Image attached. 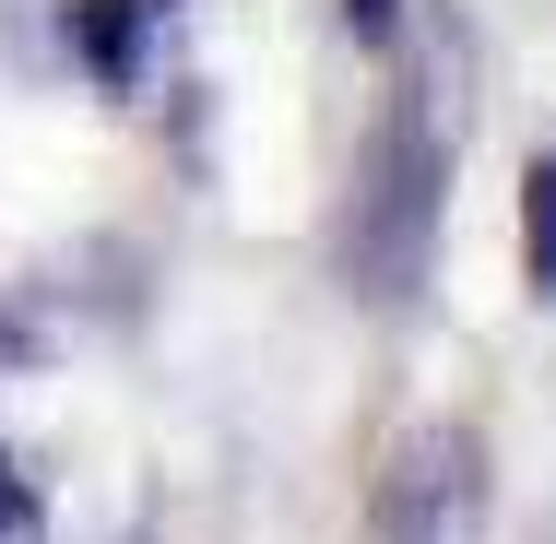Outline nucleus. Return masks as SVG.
<instances>
[{
  "label": "nucleus",
  "instance_id": "1",
  "mask_svg": "<svg viewBox=\"0 0 556 544\" xmlns=\"http://www.w3.org/2000/svg\"><path fill=\"white\" fill-rule=\"evenodd\" d=\"M439 202H450V130H439V96L403 84L379 130H367V166H355V214H343V261L355 284L391 308L427 284V249H439Z\"/></svg>",
  "mask_w": 556,
  "mask_h": 544
},
{
  "label": "nucleus",
  "instance_id": "2",
  "mask_svg": "<svg viewBox=\"0 0 556 544\" xmlns=\"http://www.w3.org/2000/svg\"><path fill=\"white\" fill-rule=\"evenodd\" d=\"M473 533V427H415L379 473V544H462Z\"/></svg>",
  "mask_w": 556,
  "mask_h": 544
},
{
  "label": "nucleus",
  "instance_id": "3",
  "mask_svg": "<svg viewBox=\"0 0 556 544\" xmlns=\"http://www.w3.org/2000/svg\"><path fill=\"white\" fill-rule=\"evenodd\" d=\"M521 273H533V296H556V154L521 166Z\"/></svg>",
  "mask_w": 556,
  "mask_h": 544
},
{
  "label": "nucleus",
  "instance_id": "4",
  "mask_svg": "<svg viewBox=\"0 0 556 544\" xmlns=\"http://www.w3.org/2000/svg\"><path fill=\"white\" fill-rule=\"evenodd\" d=\"M72 48H84L108 84H130V0H72Z\"/></svg>",
  "mask_w": 556,
  "mask_h": 544
},
{
  "label": "nucleus",
  "instance_id": "5",
  "mask_svg": "<svg viewBox=\"0 0 556 544\" xmlns=\"http://www.w3.org/2000/svg\"><path fill=\"white\" fill-rule=\"evenodd\" d=\"M0 544H36V497L12 485V461H0Z\"/></svg>",
  "mask_w": 556,
  "mask_h": 544
},
{
  "label": "nucleus",
  "instance_id": "6",
  "mask_svg": "<svg viewBox=\"0 0 556 544\" xmlns=\"http://www.w3.org/2000/svg\"><path fill=\"white\" fill-rule=\"evenodd\" d=\"M343 24H355V36H367V48H379V36H391V24H403V0H343Z\"/></svg>",
  "mask_w": 556,
  "mask_h": 544
}]
</instances>
